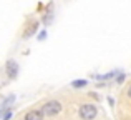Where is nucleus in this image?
Masks as SVG:
<instances>
[{
    "label": "nucleus",
    "mask_w": 131,
    "mask_h": 120,
    "mask_svg": "<svg viewBox=\"0 0 131 120\" xmlns=\"http://www.w3.org/2000/svg\"><path fill=\"white\" fill-rule=\"evenodd\" d=\"M78 115L81 120H93L98 115V107L95 104H83L78 108Z\"/></svg>",
    "instance_id": "1"
},
{
    "label": "nucleus",
    "mask_w": 131,
    "mask_h": 120,
    "mask_svg": "<svg viewBox=\"0 0 131 120\" xmlns=\"http://www.w3.org/2000/svg\"><path fill=\"white\" fill-rule=\"evenodd\" d=\"M40 110L43 112L45 117H55V115H58L61 112V104L58 100H50L47 104H43Z\"/></svg>",
    "instance_id": "2"
},
{
    "label": "nucleus",
    "mask_w": 131,
    "mask_h": 120,
    "mask_svg": "<svg viewBox=\"0 0 131 120\" xmlns=\"http://www.w3.org/2000/svg\"><path fill=\"white\" fill-rule=\"evenodd\" d=\"M5 73H7V77H8L10 80H13V78L18 75V63H17L13 59L7 60V63H5Z\"/></svg>",
    "instance_id": "3"
},
{
    "label": "nucleus",
    "mask_w": 131,
    "mask_h": 120,
    "mask_svg": "<svg viewBox=\"0 0 131 120\" xmlns=\"http://www.w3.org/2000/svg\"><path fill=\"white\" fill-rule=\"evenodd\" d=\"M45 115L42 110H28L23 115V120H43Z\"/></svg>",
    "instance_id": "4"
},
{
    "label": "nucleus",
    "mask_w": 131,
    "mask_h": 120,
    "mask_svg": "<svg viewBox=\"0 0 131 120\" xmlns=\"http://www.w3.org/2000/svg\"><path fill=\"white\" fill-rule=\"evenodd\" d=\"M37 29H38V22H35V23H33V25H32V27H30V29H28V30H27V32H25V33H23V37H25V39H28V37H32V35H33V33H35V32H37Z\"/></svg>",
    "instance_id": "5"
},
{
    "label": "nucleus",
    "mask_w": 131,
    "mask_h": 120,
    "mask_svg": "<svg viewBox=\"0 0 131 120\" xmlns=\"http://www.w3.org/2000/svg\"><path fill=\"white\" fill-rule=\"evenodd\" d=\"M85 85H88V80H83V78L71 82V87H73V88H81V87H85Z\"/></svg>",
    "instance_id": "6"
},
{
    "label": "nucleus",
    "mask_w": 131,
    "mask_h": 120,
    "mask_svg": "<svg viewBox=\"0 0 131 120\" xmlns=\"http://www.w3.org/2000/svg\"><path fill=\"white\" fill-rule=\"evenodd\" d=\"M13 102H15V94L8 95V97L2 102V105H0V107H10V104H13Z\"/></svg>",
    "instance_id": "7"
},
{
    "label": "nucleus",
    "mask_w": 131,
    "mask_h": 120,
    "mask_svg": "<svg viewBox=\"0 0 131 120\" xmlns=\"http://www.w3.org/2000/svg\"><path fill=\"white\" fill-rule=\"evenodd\" d=\"M116 73H118V72L115 70V72H110V73H105V75H96L95 78H98V80H110V78H113Z\"/></svg>",
    "instance_id": "8"
},
{
    "label": "nucleus",
    "mask_w": 131,
    "mask_h": 120,
    "mask_svg": "<svg viewBox=\"0 0 131 120\" xmlns=\"http://www.w3.org/2000/svg\"><path fill=\"white\" fill-rule=\"evenodd\" d=\"M125 78H126V75L123 73V72H121V73H118V75H116V84H123Z\"/></svg>",
    "instance_id": "9"
},
{
    "label": "nucleus",
    "mask_w": 131,
    "mask_h": 120,
    "mask_svg": "<svg viewBox=\"0 0 131 120\" xmlns=\"http://www.w3.org/2000/svg\"><path fill=\"white\" fill-rule=\"evenodd\" d=\"M12 110H7L5 112V114H3V117H2V120H10V118H12Z\"/></svg>",
    "instance_id": "10"
},
{
    "label": "nucleus",
    "mask_w": 131,
    "mask_h": 120,
    "mask_svg": "<svg viewBox=\"0 0 131 120\" xmlns=\"http://www.w3.org/2000/svg\"><path fill=\"white\" fill-rule=\"evenodd\" d=\"M47 39V32H45V30H42V32L38 33V40H45Z\"/></svg>",
    "instance_id": "11"
},
{
    "label": "nucleus",
    "mask_w": 131,
    "mask_h": 120,
    "mask_svg": "<svg viewBox=\"0 0 131 120\" xmlns=\"http://www.w3.org/2000/svg\"><path fill=\"white\" fill-rule=\"evenodd\" d=\"M108 104H110V105H111V107H113V105H115V100H113L111 97H108Z\"/></svg>",
    "instance_id": "12"
},
{
    "label": "nucleus",
    "mask_w": 131,
    "mask_h": 120,
    "mask_svg": "<svg viewBox=\"0 0 131 120\" xmlns=\"http://www.w3.org/2000/svg\"><path fill=\"white\" fill-rule=\"evenodd\" d=\"M128 97L131 98V85H129V88H128Z\"/></svg>",
    "instance_id": "13"
}]
</instances>
